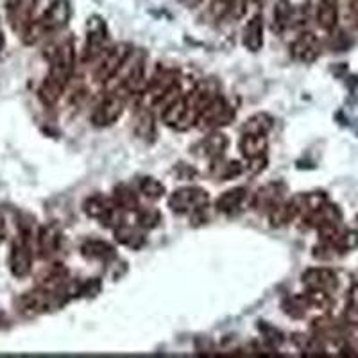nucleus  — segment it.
<instances>
[{"label":"nucleus","mask_w":358,"mask_h":358,"mask_svg":"<svg viewBox=\"0 0 358 358\" xmlns=\"http://www.w3.org/2000/svg\"><path fill=\"white\" fill-rule=\"evenodd\" d=\"M303 285L308 290H322L331 294L338 287V278L335 271L328 267H312L303 273Z\"/></svg>","instance_id":"nucleus-14"},{"label":"nucleus","mask_w":358,"mask_h":358,"mask_svg":"<svg viewBox=\"0 0 358 358\" xmlns=\"http://www.w3.org/2000/svg\"><path fill=\"white\" fill-rule=\"evenodd\" d=\"M70 17H72L70 0H52V4L41 15L38 24H40L45 36H47V34H52L56 31H62L63 27H66V24L70 22Z\"/></svg>","instance_id":"nucleus-11"},{"label":"nucleus","mask_w":358,"mask_h":358,"mask_svg":"<svg viewBox=\"0 0 358 358\" xmlns=\"http://www.w3.org/2000/svg\"><path fill=\"white\" fill-rule=\"evenodd\" d=\"M113 201L122 212H136L140 208L138 196L129 185H118L113 192Z\"/></svg>","instance_id":"nucleus-31"},{"label":"nucleus","mask_w":358,"mask_h":358,"mask_svg":"<svg viewBox=\"0 0 358 358\" xmlns=\"http://www.w3.org/2000/svg\"><path fill=\"white\" fill-rule=\"evenodd\" d=\"M357 222H358V217H357Z\"/></svg>","instance_id":"nucleus-44"},{"label":"nucleus","mask_w":358,"mask_h":358,"mask_svg":"<svg viewBox=\"0 0 358 358\" xmlns=\"http://www.w3.org/2000/svg\"><path fill=\"white\" fill-rule=\"evenodd\" d=\"M134 133L138 138H142L143 142H155L156 138V124L155 117L147 108L140 110L134 117Z\"/></svg>","instance_id":"nucleus-27"},{"label":"nucleus","mask_w":358,"mask_h":358,"mask_svg":"<svg viewBox=\"0 0 358 358\" xmlns=\"http://www.w3.org/2000/svg\"><path fill=\"white\" fill-rule=\"evenodd\" d=\"M147 86L145 79V57L140 56L129 72L124 76L122 83H120V92H126V95H142V92Z\"/></svg>","instance_id":"nucleus-19"},{"label":"nucleus","mask_w":358,"mask_h":358,"mask_svg":"<svg viewBox=\"0 0 358 358\" xmlns=\"http://www.w3.org/2000/svg\"><path fill=\"white\" fill-rule=\"evenodd\" d=\"M4 33H2V29H0V52H2V49H4Z\"/></svg>","instance_id":"nucleus-42"},{"label":"nucleus","mask_w":358,"mask_h":358,"mask_svg":"<svg viewBox=\"0 0 358 358\" xmlns=\"http://www.w3.org/2000/svg\"><path fill=\"white\" fill-rule=\"evenodd\" d=\"M265 167H267V156L248 159V171L251 172V174H260L262 171H265Z\"/></svg>","instance_id":"nucleus-38"},{"label":"nucleus","mask_w":358,"mask_h":358,"mask_svg":"<svg viewBox=\"0 0 358 358\" xmlns=\"http://www.w3.org/2000/svg\"><path fill=\"white\" fill-rule=\"evenodd\" d=\"M287 187L283 183H268L265 187H262L260 190L252 196L251 206L257 210V212H265L268 213L276 204H280L281 201H285Z\"/></svg>","instance_id":"nucleus-15"},{"label":"nucleus","mask_w":358,"mask_h":358,"mask_svg":"<svg viewBox=\"0 0 358 358\" xmlns=\"http://www.w3.org/2000/svg\"><path fill=\"white\" fill-rule=\"evenodd\" d=\"M49 62V73L41 83L38 95L45 106H54L69 86L76 70V45L72 38H66L65 41L52 47Z\"/></svg>","instance_id":"nucleus-1"},{"label":"nucleus","mask_w":358,"mask_h":358,"mask_svg":"<svg viewBox=\"0 0 358 358\" xmlns=\"http://www.w3.org/2000/svg\"><path fill=\"white\" fill-rule=\"evenodd\" d=\"M252 2H255V4H258V6H264L265 2H268V0H252Z\"/></svg>","instance_id":"nucleus-43"},{"label":"nucleus","mask_w":358,"mask_h":358,"mask_svg":"<svg viewBox=\"0 0 358 358\" xmlns=\"http://www.w3.org/2000/svg\"><path fill=\"white\" fill-rule=\"evenodd\" d=\"M34 8H36V0H13V4L9 6V24L13 31L22 34L33 24Z\"/></svg>","instance_id":"nucleus-17"},{"label":"nucleus","mask_w":358,"mask_h":358,"mask_svg":"<svg viewBox=\"0 0 358 358\" xmlns=\"http://www.w3.org/2000/svg\"><path fill=\"white\" fill-rule=\"evenodd\" d=\"M235 118V108L229 104L222 95H217L213 101H210L206 104L203 111L199 113V118H197V127L201 129H219V127L228 126Z\"/></svg>","instance_id":"nucleus-5"},{"label":"nucleus","mask_w":358,"mask_h":358,"mask_svg":"<svg viewBox=\"0 0 358 358\" xmlns=\"http://www.w3.org/2000/svg\"><path fill=\"white\" fill-rule=\"evenodd\" d=\"M303 226L305 228H313L319 229L322 226H328V224H338L342 219V213L338 210V206L331 203H324L321 208H317L315 212L308 213V215L301 217Z\"/></svg>","instance_id":"nucleus-20"},{"label":"nucleus","mask_w":358,"mask_h":358,"mask_svg":"<svg viewBox=\"0 0 358 358\" xmlns=\"http://www.w3.org/2000/svg\"><path fill=\"white\" fill-rule=\"evenodd\" d=\"M204 0H179V4L185 6L187 9H194V8H199L203 4Z\"/></svg>","instance_id":"nucleus-39"},{"label":"nucleus","mask_w":358,"mask_h":358,"mask_svg":"<svg viewBox=\"0 0 358 358\" xmlns=\"http://www.w3.org/2000/svg\"><path fill=\"white\" fill-rule=\"evenodd\" d=\"M62 229L57 228L56 224H47L38 231L36 236V245H38V255L43 260H50L56 257L59 248H62Z\"/></svg>","instance_id":"nucleus-16"},{"label":"nucleus","mask_w":358,"mask_h":358,"mask_svg":"<svg viewBox=\"0 0 358 358\" xmlns=\"http://www.w3.org/2000/svg\"><path fill=\"white\" fill-rule=\"evenodd\" d=\"M124 106H126V95L124 94H110L106 99H102L92 115V124L95 127H110L122 117Z\"/></svg>","instance_id":"nucleus-10"},{"label":"nucleus","mask_w":358,"mask_h":358,"mask_svg":"<svg viewBox=\"0 0 358 358\" xmlns=\"http://www.w3.org/2000/svg\"><path fill=\"white\" fill-rule=\"evenodd\" d=\"M181 95L179 92L178 83V72L171 69H162L151 78V81H147L145 90L142 92L140 97L143 99L147 106H155V104H169L172 99Z\"/></svg>","instance_id":"nucleus-3"},{"label":"nucleus","mask_w":358,"mask_h":358,"mask_svg":"<svg viewBox=\"0 0 358 358\" xmlns=\"http://www.w3.org/2000/svg\"><path fill=\"white\" fill-rule=\"evenodd\" d=\"M328 244L334 245L338 251V255H342V252H350L358 248V233L351 231V229H341L338 235L335 236L334 241L328 242Z\"/></svg>","instance_id":"nucleus-34"},{"label":"nucleus","mask_w":358,"mask_h":358,"mask_svg":"<svg viewBox=\"0 0 358 358\" xmlns=\"http://www.w3.org/2000/svg\"><path fill=\"white\" fill-rule=\"evenodd\" d=\"M244 172V167H242L238 162H229V159L217 158L212 162V167H210V174L217 179V181H229L233 178H238V176Z\"/></svg>","instance_id":"nucleus-28"},{"label":"nucleus","mask_w":358,"mask_h":358,"mask_svg":"<svg viewBox=\"0 0 358 358\" xmlns=\"http://www.w3.org/2000/svg\"><path fill=\"white\" fill-rule=\"evenodd\" d=\"M344 322L351 328H358V283L353 285L346 297V310H344Z\"/></svg>","instance_id":"nucleus-35"},{"label":"nucleus","mask_w":358,"mask_h":358,"mask_svg":"<svg viewBox=\"0 0 358 358\" xmlns=\"http://www.w3.org/2000/svg\"><path fill=\"white\" fill-rule=\"evenodd\" d=\"M350 11L355 20L358 22V0H350Z\"/></svg>","instance_id":"nucleus-41"},{"label":"nucleus","mask_w":358,"mask_h":358,"mask_svg":"<svg viewBox=\"0 0 358 358\" xmlns=\"http://www.w3.org/2000/svg\"><path fill=\"white\" fill-rule=\"evenodd\" d=\"M6 235H8V224H6V219L0 213V242L4 241Z\"/></svg>","instance_id":"nucleus-40"},{"label":"nucleus","mask_w":358,"mask_h":358,"mask_svg":"<svg viewBox=\"0 0 358 358\" xmlns=\"http://www.w3.org/2000/svg\"><path fill=\"white\" fill-rule=\"evenodd\" d=\"M274 118L268 113H257L245 120L242 126V134H267L273 129Z\"/></svg>","instance_id":"nucleus-32"},{"label":"nucleus","mask_w":358,"mask_h":358,"mask_svg":"<svg viewBox=\"0 0 358 358\" xmlns=\"http://www.w3.org/2000/svg\"><path fill=\"white\" fill-rule=\"evenodd\" d=\"M83 210L90 219L99 220L102 226L106 228H117L122 224V210L117 206L113 197H106L102 194H95V196L88 197L83 203Z\"/></svg>","instance_id":"nucleus-4"},{"label":"nucleus","mask_w":358,"mask_h":358,"mask_svg":"<svg viewBox=\"0 0 358 358\" xmlns=\"http://www.w3.org/2000/svg\"><path fill=\"white\" fill-rule=\"evenodd\" d=\"M238 149H241L242 156H244L245 159H255L262 158V156H267V134H242Z\"/></svg>","instance_id":"nucleus-24"},{"label":"nucleus","mask_w":358,"mask_h":358,"mask_svg":"<svg viewBox=\"0 0 358 358\" xmlns=\"http://www.w3.org/2000/svg\"><path fill=\"white\" fill-rule=\"evenodd\" d=\"M115 241L124 248L129 249H142L145 245V236H143L142 228L138 224L136 226H129V224H120L115 228Z\"/></svg>","instance_id":"nucleus-25"},{"label":"nucleus","mask_w":358,"mask_h":358,"mask_svg":"<svg viewBox=\"0 0 358 358\" xmlns=\"http://www.w3.org/2000/svg\"><path fill=\"white\" fill-rule=\"evenodd\" d=\"M242 43L249 52H258L264 47V17L255 15L242 33Z\"/></svg>","instance_id":"nucleus-22"},{"label":"nucleus","mask_w":358,"mask_h":358,"mask_svg":"<svg viewBox=\"0 0 358 358\" xmlns=\"http://www.w3.org/2000/svg\"><path fill=\"white\" fill-rule=\"evenodd\" d=\"M208 192L197 187H185L179 188L169 197V206L174 213L179 215H192L208 206Z\"/></svg>","instance_id":"nucleus-7"},{"label":"nucleus","mask_w":358,"mask_h":358,"mask_svg":"<svg viewBox=\"0 0 358 358\" xmlns=\"http://www.w3.org/2000/svg\"><path fill=\"white\" fill-rule=\"evenodd\" d=\"M260 330H262V334H264L265 341H267L268 344H271V346H273V348H278L281 344V342L285 341L283 334H281L280 330H276V328H273V326L260 324Z\"/></svg>","instance_id":"nucleus-37"},{"label":"nucleus","mask_w":358,"mask_h":358,"mask_svg":"<svg viewBox=\"0 0 358 358\" xmlns=\"http://www.w3.org/2000/svg\"><path fill=\"white\" fill-rule=\"evenodd\" d=\"M290 54L296 62L308 65L321 56V41L310 31H303L290 45Z\"/></svg>","instance_id":"nucleus-13"},{"label":"nucleus","mask_w":358,"mask_h":358,"mask_svg":"<svg viewBox=\"0 0 358 358\" xmlns=\"http://www.w3.org/2000/svg\"><path fill=\"white\" fill-rule=\"evenodd\" d=\"M248 188L244 187H236L231 188V190H226L222 196L217 199L215 206L217 212L226 213V215H235L244 208L245 201H248Z\"/></svg>","instance_id":"nucleus-21"},{"label":"nucleus","mask_w":358,"mask_h":358,"mask_svg":"<svg viewBox=\"0 0 358 358\" xmlns=\"http://www.w3.org/2000/svg\"><path fill=\"white\" fill-rule=\"evenodd\" d=\"M267 215H268V222H271L273 228H283V226H287V224L292 222V220L296 219L297 212L292 199H290V201H281V203L276 204V206L267 213Z\"/></svg>","instance_id":"nucleus-30"},{"label":"nucleus","mask_w":358,"mask_h":358,"mask_svg":"<svg viewBox=\"0 0 358 358\" xmlns=\"http://www.w3.org/2000/svg\"><path fill=\"white\" fill-rule=\"evenodd\" d=\"M228 136L224 133H220L219 129H213L212 133L208 134V136H204V138L197 143L196 151H199V155L203 156V158L213 162V159L217 158H222L224 152L228 151Z\"/></svg>","instance_id":"nucleus-18"},{"label":"nucleus","mask_w":358,"mask_h":358,"mask_svg":"<svg viewBox=\"0 0 358 358\" xmlns=\"http://www.w3.org/2000/svg\"><path fill=\"white\" fill-rule=\"evenodd\" d=\"M108 31L104 20L99 17H92L88 20V38H86L85 52L83 59L85 62H94L104 54V45H106Z\"/></svg>","instance_id":"nucleus-12"},{"label":"nucleus","mask_w":358,"mask_h":358,"mask_svg":"<svg viewBox=\"0 0 358 358\" xmlns=\"http://www.w3.org/2000/svg\"><path fill=\"white\" fill-rule=\"evenodd\" d=\"M294 18V6L289 0H278L273 11V31L281 34L292 25Z\"/></svg>","instance_id":"nucleus-29"},{"label":"nucleus","mask_w":358,"mask_h":358,"mask_svg":"<svg viewBox=\"0 0 358 358\" xmlns=\"http://www.w3.org/2000/svg\"><path fill=\"white\" fill-rule=\"evenodd\" d=\"M315 20L322 31H334L338 24V0H319Z\"/></svg>","instance_id":"nucleus-26"},{"label":"nucleus","mask_w":358,"mask_h":358,"mask_svg":"<svg viewBox=\"0 0 358 358\" xmlns=\"http://www.w3.org/2000/svg\"><path fill=\"white\" fill-rule=\"evenodd\" d=\"M134 213H136V224H138L142 229H155L158 228L159 222H162V213H159L156 208L140 206Z\"/></svg>","instance_id":"nucleus-36"},{"label":"nucleus","mask_w":358,"mask_h":358,"mask_svg":"<svg viewBox=\"0 0 358 358\" xmlns=\"http://www.w3.org/2000/svg\"><path fill=\"white\" fill-rule=\"evenodd\" d=\"M138 190L149 201H158L165 196V185L156 178H151V176L138 179Z\"/></svg>","instance_id":"nucleus-33"},{"label":"nucleus","mask_w":358,"mask_h":358,"mask_svg":"<svg viewBox=\"0 0 358 358\" xmlns=\"http://www.w3.org/2000/svg\"><path fill=\"white\" fill-rule=\"evenodd\" d=\"M162 120L165 126L179 131L188 129V127L194 126V124H196V118L190 113L187 95H178V97L172 99L169 104H165L162 111Z\"/></svg>","instance_id":"nucleus-9"},{"label":"nucleus","mask_w":358,"mask_h":358,"mask_svg":"<svg viewBox=\"0 0 358 358\" xmlns=\"http://www.w3.org/2000/svg\"><path fill=\"white\" fill-rule=\"evenodd\" d=\"M31 233L22 229L17 241L13 242L9 252V271L15 278H25L33 268V248H31Z\"/></svg>","instance_id":"nucleus-8"},{"label":"nucleus","mask_w":358,"mask_h":358,"mask_svg":"<svg viewBox=\"0 0 358 358\" xmlns=\"http://www.w3.org/2000/svg\"><path fill=\"white\" fill-rule=\"evenodd\" d=\"M131 50L133 49L127 43H118L115 47H111V49H108L101 56V62H99L97 69L94 72L95 81L108 83L110 79H113L127 63V59L131 56Z\"/></svg>","instance_id":"nucleus-6"},{"label":"nucleus","mask_w":358,"mask_h":358,"mask_svg":"<svg viewBox=\"0 0 358 358\" xmlns=\"http://www.w3.org/2000/svg\"><path fill=\"white\" fill-rule=\"evenodd\" d=\"M69 299L70 297L65 290L54 292V290L43 289V287H36L18 297L17 310L24 317H36V315H43L56 308H62Z\"/></svg>","instance_id":"nucleus-2"},{"label":"nucleus","mask_w":358,"mask_h":358,"mask_svg":"<svg viewBox=\"0 0 358 358\" xmlns=\"http://www.w3.org/2000/svg\"><path fill=\"white\" fill-rule=\"evenodd\" d=\"M81 255L86 260L102 262V264H108V262L115 260V257H117L113 245L104 241H97V238L86 241L81 245Z\"/></svg>","instance_id":"nucleus-23"}]
</instances>
